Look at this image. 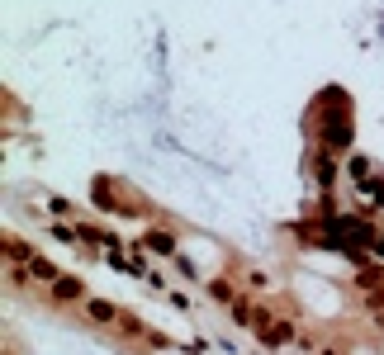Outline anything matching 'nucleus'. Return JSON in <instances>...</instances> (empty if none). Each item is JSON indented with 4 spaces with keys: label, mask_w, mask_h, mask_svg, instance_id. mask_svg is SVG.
<instances>
[{
    "label": "nucleus",
    "mask_w": 384,
    "mask_h": 355,
    "mask_svg": "<svg viewBox=\"0 0 384 355\" xmlns=\"http://www.w3.org/2000/svg\"><path fill=\"white\" fill-rule=\"evenodd\" d=\"M308 138H313V147H327L337 156L356 152V105L342 86H327V91L313 95V105H308Z\"/></svg>",
    "instance_id": "1"
},
{
    "label": "nucleus",
    "mask_w": 384,
    "mask_h": 355,
    "mask_svg": "<svg viewBox=\"0 0 384 355\" xmlns=\"http://www.w3.org/2000/svg\"><path fill=\"white\" fill-rule=\"evenodd\" d=\"M91 204L110 218H152V209L143 204V194L133 185H124L119 175H95L91 180Z\"/></svg>",
    "instance_id": "2"
},
{
    "label": "nucleus",
    "mask_w": 384,
    "mask_h": 355,
    "mask_svg": "<svg viewBox=\"0 0 384 355\" xmlns=\"http://www.w3.org/2000/svg\"><path fill=\"white\" fill-rule=\"evenodd\" d=\"M342 161H347V156L327 152V147H313V152H308V175L318 180L322 194H332V185L342 180V175H347V166H342Z\"/></svg>",
    "instance_id": "3"
},
{
    "label": "nucleus",
    "mask_w": 384,
    "mask_h": 355,
    "mask_svg": "<svg viewBox=\"0 0 384 355\" xmlns=\"http://www.w3.org/2000/svg\"><path fill=\"white\" fill-rule=\"evenodd\" d=\"M138 242H143L147 256H161V261H176L180 256V237H176V228H166V223H152Z\"/></svg>",
    "instance_id": "4"
},
{
    "label": "nucleus",
    "mask_w": 384,
    "mask_h": 355,
    "mask_svg": "<svg viewBox=\"0 0 384 355\" xmlns=\"http://www.w3.org/2000/svg\"><path fill=\"white\" fill-rule=\"evenodd\" d=\"M86 298H91L86 279H81V275H66V270L52 279V289H48V303H57V308H81Z\"/></svg>",
    "instance_id": "5"
},
{
    "label": "nucleus",
    "mask_w": 384,
    "mask_h": 355,
    "mask_svg": "<svg viewBox=\"0 0 384 355\" xmlns=\"http://www.w3.org/2000/svg\"><path fill=\"white\" fill-rule=\"evenodd\" d=\"M204 293H209V298H214V303H219V308H233V303H238V298H242V293H247V289H242V279H238V270H228V275H214V279H204Z\"/></svg>",
    "instance_id": "6"
},
{
    "label": "nucleus",
    "mask_w": 384,
    "mask_h": 355,
    "mask_svg": "<svg viewBox=\"0 0 384 355\" xmlns=\"http://www.w3.org/2000/svg\"><path fill=\"white\" fill-rule=\"evenodd\" d=\"M81 313H86V322H91V327H114L124 308H119V303H110V298H100V293H91V298L81 303Z\"/></svg>",
    "instance_id": "7"
},
{
    "label": "nucleus",
    "mask_w": 384,
    "mask_h": 355,
    "mask_svg": "<svg viewBox=\"0 0 384 355\" xmlns=\"http://www.w3.org/2000/svg\"><path fill=\"white\" fill-rule=\"evenodd\" d=\"M0 256H5V265H33L38 251H33L24 237H10V232H5V237H0Z\"/></svg>",
    "instance_id": "8"
},
{
    "label": "nucleus",
    "mask_w": 384,
    "mask_h": 355,
    "mask_svg": "<svg viewBox=\"0 0 384 355\" xmlns=\"http://www.w3.org/2000/svg\"><path fill=\"white\" fill-rule=\"evenodd\" d=\"M114 332H119V337H124V341H138V337L147 341V322H143V313L124 308V313H119V322H114Z\"/></svg>",
    "instance_id": "9"
},
{
    "label": "nucleus",
    "mask_w": 384,
    "mask_h": 355,
    "mask_svg": "<svg viewBox=\"0 0 384 355\" xmlns=\"http://www.w3.org/2000/svg\"><path fill=\"white\" fill-rule=\"evenodd\" d=\"M342 166H347V175H351L356 185H366L370 175H375V170H370V166H375V161H370V156H361V152H351V156H347V161H342Z\"/></svg>",
    "instance_id": "10"
},
{
    "label": "nucleus",
    "mask_w": 384,
    "mask_h": 355,
    "mask_svg": "<svg viewBox=\"0 0 384 355\" xmlns=\"http://www.w3.org/2000/svg\"><path fill=\"white\" fill-rule=\"evenodd\" d=\"M5 284H10L15 293H29L33 289V270L29 265H5Z\"/></svg>",
    "instance_id": "11"
},
{
    "label": "nucleus",
    "mask_w": 384,
    "mask_h": 355,
    "mask_svg": "<svg viewBox=\"0 0 384 355\" xmlns=\"http://www.w3.org/2000/svg\"><path fill=\"white\" fill-rule=\"evenodd\" d=\"M29 270H33V279H38V284H43V298H48L52 279L62 275V270H57V265H52V261H43V256H33V265H29Z\"/></svg>",
    "instance_id": "12"
},
{
    "label": "nucleus",
    "mask_w": 384,
    "mask_h": 355,
    "mask_svg": "<svg viewBox=\"0 0 384 355\" xmlns=\"http://www.w3.org/2000/svg\"><path fill=\"white\" fill-rule=\"evenodd\" d=\"M48 214L62 218V223H71V218H76V204L66 199V194H48Z\"/></svg>",
    "instance_id": "13"
},
{
    "label": "nucleus",
    "mask_w": 384,
    "mask_h": 355,
    "mask_svg": "<svg viewBox=\"0 0 384 355\" xmlns=\"http://www.w3.org/2000/svg\"><path fill=\"white\" fill-rule=\"evenodd\" d=\"M105 265H110V270H119V275H128V279H138V275H133V256H124L119 247L105 251Z\"/></svg>",
    "instance_id": "14"
},
{
    "label": "nucleus",
    "mask_w": 384,
    "mask_h": 355,
    "mask_svg": "<svg viewBox=\"0 0 384 355\" xmlns=\"http://www.w3.org/2000/svg\"><path fill=\"white\" fill-rule=\"evenodd\" d=\"M171 265H176V270H180V275H185V279H190V284H199V265H194L190 256H185V251H180V256H176V261H171Z\"/></svg>",
    "instance_id": "15"
},
{
    "label": "nucleus",
    "mask_w": 384,
    "mask_h": 355,
    "mask_svg": "<svg viewBox=\"0 0 384 355\" xmlns=\"http://www.w3.org/2000/svg\"><path fill=\"white\" fill-rule=\"evenodd\" d=\"M166 303H171V308H180V313H190V298H185V293H176V289H166Z\"/></svg>",
    "instance_id": "16"
},
{
    "label": "nucleus",
    "mask_w": 384,
    "mask_h": 355,
    "mask_svg": "<svg viewBox=\"0 0 384 355\" xmlns=\"http://www.w3.org/2000/svg\"><path fill=\"white\" fill-rule=\"evenodd\" d=\"M318 355H342V351H337V346H322V351Z\"/></svg>",
    "instance_id": "17"
},
{
    "label": "nucleus",
    "mask_w": 384,
    "mask_h": 355,
    "mask_svg": "<svg viewBox=\"0 0 384 355\" xmlns=\"http://www.w3.org/2000/svg\"><path fill=\"white\" fill-rule=\"evenodd\" d=\"M252 355H266V351H252Z\"/></svg>",
    "instance_id": "18"
},
{
    "label": "nucleus",
    "mask_w": 384,
    "mask_h": 355,
    "mask_svg": "<svg viewBox=\"0 0 384 355\" xmlns=\"http://www.w3.org/2000/svg\"><path fill=\"white\" fill-rule=\"evenodd\" d=\"M294 355H308V351H294Z\"/></svg>",
    "instance_id": "19"
}]
</instances>
